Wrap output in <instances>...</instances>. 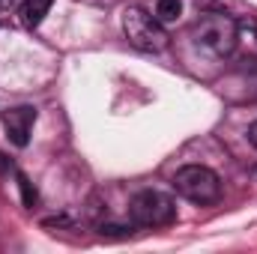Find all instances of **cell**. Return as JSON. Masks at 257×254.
I'll return each instance as SVG.
<instances>
[{
    "mask_svg": "<svg viewBox=\"0 0 257 254\" xmlns=\"http://www.w3.org/2000/svg\"><path fill=\"white\" fill-rule=\"evenodd\" d=\"M132 233L128 227H120V224H102V236H126Z\"/></svg>",
    "mask_w": 257,
    "mask_h": 254,
    "instance_id": "10",
    "label": "cell"
},
{
    "mask_svg": "<svg viewBox=\"0 0 257 254\" xmlns=\"http://www.w3.org/2000/svg\"><path fill=\"white\" fill-rule=\"evenodd\" d=\"M18 177V189H21V197H24V206H33L36 203V189L30 186V180L24 174H15Z\"/></svg>",
    "mask_w": 257,
    "mask_h": 254,
    "instance_id": "8",
    "label": "cell"
},
{
    "mask_svg": "<svg viewBox=\"0 0 257 254\" xmlns=\"http://www.w3.org/2000/svg\"><path fill=\"white\" fill-rule=\"evenodd\" d=\"M180 15H183V3L180 0H159L156 3V18L162 24H174V21H180Z\"/></svg>",
    "mask_w": 257,
    "mask_h": 254,
    "instance_id": "7",
    "label": "cell"
},
{
    "mask_svg": "<svg viewBox=\"0 0 257 254\" xmlns=\"http://www.w3.org/2000/svg\"><path fill=\"white\" fill-rule=\"evenodd\" d=\"M174 189H177V194H183L186 200H192L197 206H206V203H215L221 197V180L206 165H186V168L177 171Z\"/></svg>",
    "mask_w": 257,
    "mask_h": 254,
    "instance_id": "4",
    "label": "cell"
},
{
    "mask_svg": "<svg viewBox=\"0 0 257 254\" xmlns=\"http://www.w3.org/2000/svg\"><path fill=\"white\" fill-rule=\"evenodd\" d=\"M192 39L212 57H230L239 45V24L224 12H209L194 24Z\"/></svg>",
    "mask_w": 257,
    "mask_h": 254,
    "instance_id": "1",
    "label": "cell"
},
{
    "mask_svg": "<svg viewBox=\"0 0 257 254\" xmlns=\"http://www.w3.org/2000/svg\"><path fill=\"white\" fill-rule=\"evenodd\" d=\"M9 6H15V0H0V12H6Z\"/></svg>",
    "mask_w": 257,
    "mask_h": 254,
    "instance_id": "12",
    "label": "cell"
},
{
    "mask_svg": "<svg viewBox=\"0 0 257 254\" xmlns=\"http://www.w3.org/2000/svg\"><path fill=\"white\" fill-rule=\"evenodd\" d=\"M128 218L138 227H168L177 221V203L165 191L147 189L128 200Z\"/></svg>",
    "mask_w": 257,
    "mask_h": 254,
    "instance_id": "3",
    "label": "cell"
},
{
    "mask_svg": "<svg viewBox=\"0 0 257 254\" xmlns=\"http://www.w3.org/2000/svg\"><path fill=\"white\" fill-rule=\"evenodd\" d=\"M36 123V108L33 105H18V108H9L3 114V129L9 135V141L15 147H27L30 144V132Z\"/></svg>",
    "mask_w": 257,
    "mask_h": 254,
    "instance_id": "5",
    "label": "cell"
},
{
    "mask_svg": "<svg viewBox=\"0 0 257 254\" xmlns=\"http://www.w3.org/2000/svg\"><path fill=\"white\" fill-rule=\"evenodd\" d=\"M51 6H54V0H24V3L18 6V18H21L24 27L36 30V27L45 21V15L51 12Z\"/></svg>",
    "mask_w": 257,
    "mask_h": 254,
    "instance_id": "6",
    "label": "cell"
},
{
    "mask_svg": "<svg viewBox=\"0 0 257 254\" xmlns=\"http://www.w3.org/2000/svg\"><path fill=\"white\" fill-rule=\"evenodd\" d=\"M123 33L138 51H165L168 48V30L165 24L150 15L144 6H126L123 9Z\"/></svg>",
    "mask_w": 257,
    "mask_h": 254,
    "instance_id": "2",
    "label": "cell"
},
{
    "mask_svg": "<svg viewBox=\"0 0 257 254\" xmlns=\"http://www.w3.org/2000/svg\"><path fill=\"white\" fill-rule=\"evenodd\" d=\"M236 24H239V39H242V36H245V42L251 39V45L257 48V21L254 18H248V21H236Z\"/></svg>",
    "mask_w": 257,
    "mask_h": 254,
    "instance_id": "9",
    "label": "cell"
},
{
    "mask_svg": "<svg viewBox=\"0 0 257 254\" xmlns=\"http://www.w3.org/2000/svg\"><path fill=\"white\" fill-rule=\"evenodd\" d=\"M248 141H251V147H257V123L248 126Z\"/></svg>",
    "mask_w": 257,
    "mask_h": 254,
    "instance_id": "11",
    "label": "cell"
}]
</instances>
